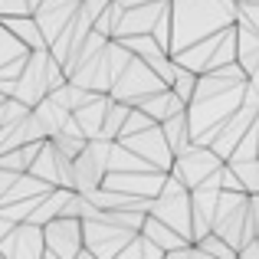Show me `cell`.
<instances>
[{"label": "cell", "mask_w": 259, "mask_h": 259, "mask_svg": "<svg viewBox=\"0 0 259 259\" xmlns=\"http://www.w3.org/2000/svg\"><path fill=\"white\" fill-rule=\"evenodd\" d=\"M108 164H112V141L95 135V138L85 141V148L72 158V190H89L102 187L108 174Z\"/></svg>", "instance_id": "obj_1"}, {"label": "cell", "mask_w": 259, "mask_h": 259, "mask_svg": "<svg viewBox=\"0 0 259 259\" xmlns=\"http://www.w3.org/2000/svg\"><path fill=\"white\" fill-rule=\"evenodd\" d=\"M236 63L246 69V76L259 69V33L243 20H236Z\"/></svg>", "instance_id": "obj_2"}, {"label": "cell", "mask_w": 259, "mask_h": 259, "mask_svg": "<svg viewBox=\"0 0 259 259\" xmlns=\"http://www.w3.org/2000/svg\"><path fill=\"white\" fill-rule=\"evenodd\" d=\"M128 112L132 108L128 105H121V102H105V115H102V138H118L121 135V125H125V118H128Z\"/></svg>", "instance_id": "obj_3"}, {"label": "cell", "mask_w": 259, "mask_h": 259, "mask_svg": "<svg viewBox=\"0 0 259 259\" xmlns=\"http://www.w3.org/2000/svg\"><path fill=\"white\" fill-rule=\"evenodd\" d=\"M171 89H174V92H177V95H181V99H184V102L190 105V99H194V92H197V76H194V72H187V69H181V66H177Z\"/></svg>", "instance_id": "obj_4"}]
</instances>
